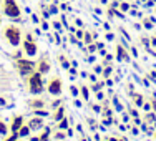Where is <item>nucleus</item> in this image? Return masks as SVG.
Wrapping results in <instances>:
<instances>
[{
  "label": "nucleus",
  "mask_w": 156,
  "mask_h": 141,
  "mask_svg": "<svg viewBox=\"0 0 156 141\" xmlns=\"http://www.w3.org/2000/svg\"><path fill=\"white\" fill-rule=\"evenodd\" d=\"M42 125H43V123H42V120H40V118H33L28 126H30V129H38Z\"/></svg>",
  "instance_id": "9"
},
{
  "label": "nucleus",
  "mask_w": 156,
  "mask_h": 141,
  "mask_svg": "<svg viewBox=\"0 0 156 141\" xmlns=\"http://www.w3.org/2000/svg\"><path fill=\"white\" fill-rule=\"evenodd\" d=\"M96 48H98V47H96V45H88V50H90V51H95Z\"/></svg>",
  "instance_id": "26"
},
{
  "label": "nucleus",
  "mask_w": 156,
  "mask_h": 141,
  "mask_svg": "<svg viewBox=\"0 0 156 141\" xmlns=\"http://www.w3.org/2000/svg\"><path fill=\"white\" fill-rule=\"evenodd\" d=\"M3 13H5L9 18H18L22 13L20 7H18V3L15 0H3Z\"/></svg>",
  "instance_id": "2"
},
{
  "label": "nucleus",
  "mask_w": 156,
  "mask_h": 141,
  "mask_svg": "<svg viewBox=\"0 0 156 141\" xmlns=\"http://www.w3.org/2000/svg\"><path fill=\"white\" fill-rule=\"evenodd\" d=\"M7 131H9V128H7V126L5 125H3L2 123V121H0V135H5V133Z\"/></svg>",
  "instance_id": "16"
},
{
  "label": "nucleus",
  "mask_w": 156,
  "mask_h": 141,
  "mask_svg": "<svg viewBox=\"0 0 156 141\" xmlns=\"http://www.w3.org/2000/svg\"><path fill=\"white\" fill-rule=\"evenodd\" d=\"M116 57H118V60H129L123 47H116Z\"/></svg>",
  "instance_id": "8"
},
{
  "label": "nucleus",
  "mask_w": 156,
  "mask_h": 141,
  "mask_svg": "<svg viewBox=\"0 0 156 141\" xmlns=\"http://www.w3.org/2000/svg\"><path fill=\"white\" fill-rule=\"evenodd\" d=\"M20 30L15 27V25H7L5 30H3V37H5V40L10 43V45L17 47L18 43H20Z\"/></svg>",
  "instance_id": "1"
},
{
  "label": "nucleus",
  "mask_w": 156,
  "mask_h": 141,
  "mask_svg": "<svg viewBox=\"0 0 156 141\" xmlns=\"http://www.w3.org/2000/svg\"><path fill=\"white\" fill-rule=\"evenodd\" d=\"M81 95H83L85 100H88V88L87 86H81Z\"/></svg>",
  "instance_id": "17"
},
{
  "label": "nucleus",
  "mask_w": 156,
  "mask_h": 141,
  "mask_svg": "<svg viewBox=\"0 0 156 141\" xmlns=\"http://www.w3.org/2000/svg\"><path fill=\"white\" fill-rule=\"evenodd\" d=\"M28 85H30V93L38 95L43 91V83H42V73L37 72L30 75V80H28Z\"/></svg>",
  "instance_id": "3"
},
{
  "label": "nucleus",
  "mask_w": 156,
  "mask_h": 141,
  "mask_svg": "<svg viewBox=\"0 0 156 141\" xmlns=\"http://www.w3.org/2000/svg\"><path fill=\"white\" fill-rule=\"evenodd\" d=\"M106 38H108V40H113V33H106Z\"/></svg>",
  "instance_id": "29"
},
{
  "label": "nucleus",
  "mask_w": 156,
  "mask_h": 141,
  "mask_svg": "<svg viewBox=\"0 0 156 141\" xmlns=\"http://www.w3.org/2000/svg\"><path fill=\"white\" fill-rule=\"evenodd\" d=\"M28 133H30V126H22L18 129V136H28Z\"/></svg>",
  "instance_id": "11"
},
{
  "label": "nucleus",
  "mask_w": 156,
  "mask_h": 141,
  "mask_svg": "<svg viewBox=\"0 0 156 141\" xmlns=\"http://www.w3.org/2000/svg\"><path fill=\"white\" fill-rule=\"evenodd\" d=\"M153 45H156V38H153Z\"/></svg>",
  "instance_id": "31"
},
{
  "label": "nucleus",
  "mask_w": 156,
  "mask_h": 141,
  "mask_svg": "<svg viewBox=\"0 0 156 141\" xmlns=\"http://www.w3.org/2000/svg\"><path fill=\"white\" fill-rule=\"evenodd\" d=\"M83 35H85V33L81 32V30H78V32H76V38H83Z\"/></svg>",
  "instance_id": "24"
},
{
  "label": "nucleus",
  "mask_w": 156,
  "mask_h": 141,
  "mask_svg": "<svg viewBox=\"0 0 156 141\" xmlns=\"http://www.w3.org/2000/svg\"><path fill=\"white\" fill-rule=\"evenodd\" d=\"M22 123H23V118L22 116H17L12 123V133H18V129L22 128Z\"/></svg>",
  "instance_id": "7"
},
{
  "label": "nucleus",
  "mask_w": 156,
  "mask_h": 141,
  "mask_svg": "<svg viewBox=\"0 0 156 141\" xmlns=\"http://www.w3.org/2000/svg\"><path fill=\"white\" fill-rule=\"evenodd\" d=\"M75 23H76V27H81V25H83V22H81L80 18H76V22H75Z\"/></svg>",
  "instance_id": "27"
},
{
  "label": "nucleus",
  "mask_w": 156,
  "mask_h": 141,
  "mask_svg": "<svg viewBox=\"0 0 156 141\" xmlns=\"http://www.w3.org/2000/svg\"><path fill=\"white\" fill-rule=\"evenodd\" d=\"M63 113H65V108H63V106H60V108H58V111H57V115H55V120H62L63 118Z\"/></svg>",
  "instance_id": "12"
},
{
  "label": "nucleus",
  "mask_w": 156,
  "mask_h": 141,
  "mask_svg": "<svg viewBox=\"0 0 156 141\" xmlns=\"http://www.w3.org/2000/svg\"><path fill=\"white\" fill-rule=\"evenodd\" d=\"M120 10H121V12H128V10H129V3H126V2L120 3Z\"/></svg>",
  "instance_id": "14"
},
{
  "label": "nucleus",
  "mask_w": 156,
  "mask_h": 141,
  "mask_svg": "<svg viewBox=\"0 0 156 141\" xmlns=\"http://www.w3.org/2000/svg\"><path fill=\"white\" fill-rule=\"evenodd\" d=\"M48 70H50V66H48L47 60H42V62L38 63V72H40V73H47Z\"/></svg>",
  "instance_id": "10"
},
{
  "label": "nucleus",
  "mask_w": 156,
  "mask_h": 141,
  "mask_svg": "<svg viewBox=\"0 0 156 141\" xmlns=\"http://www.w3.org/2000/svg\"><path fill=\"white\" fill-rule=\"evenodd\" d=\"M32 20L35 22V23H38V22H40V20H38V17H37V15H32Z\"/></svg>",
  "instance_id": "28"
},
{
  "label": "nucleus",
  "mask_w": 156,
  "mask_h": 141,
  "mask_svg": "<svg viewBox=\"0 0 156 141\" xmlns=\"http://www.w3.org/2000/svg\"><path fill=\"white\" fill-rule=\"evenodd\" d=\"M58 128H60V129H66V128H68V121H66V120H62V123H60V126H58Z\"/></svg>",
  "instance_id": "18"
},
{
  "label": "nucleus",
  "mask_w": 156,
  "mask_h": 141,
  "mask_svg": "<svg viewBox=\"0 0 156 141\" xmlns=\"http://www.w3.org/2000/svg\"><path fill=\"white\" fill-rule=\"evenodd\" d=\"M136 105H138V106H141V105H143V98H141L140 95L136 96Z\"/></svg>",
  "instance_id": "23"
},
{
  "label": "nucleus",
  "mask_w": 156,
  "mask_h": 141,
  "mask_svg": "<svg viewBox=\"0 0 156 141\" xmlns=\"http://www.w3.org/2000/svg\"><path fill=\"white\" fill-rule=\"evenodd\" d=\"M48 12H50V13H57L58 12L57 5H50V7H48Z\"/></svg>",
  "instance_id": "19"
},
{
  "label": "nucleus",
  "mask_w": 156,
  "mask_h": 141,
  "mask_svg": "<svg viewBox=\"0 0 156 141\" xmlns=\"http://www.w3.org/2000/svg\"><path fill=\"white\" fill-rule=\"evenodd\" d=\"M48 91H50L51 95H60L62 93V81H60V78L50 80V83H48Z\"/></svg>",
  "instance_id": "5"
},
{
  "label": "nucleus",
  "mask_w": 156,
  "mask_h": 141,
  "mask_svg": "<svg viewBox=\"0 0 156 141\" xmlns=\"http://www.w3.org/2000/svg\"><path fill=\"white\" fill-rule=\"evenodd\" d=\"M17 66H18V72H20V75H28V73L33 72V68H35V63L32 60H18L17 62Z\"/></svg>",
  "instance_id": "4"
},
{
  "label": "nucleus",
  "mask_w": 156,
  "mask_h": 141,
  "mask_svg": "<svg viewBox=\"0 0 156 141\" xmlns=\"http://www.w3.org/2000/svg\"><path fill=\"white\" fill-rule=\"evenodd\" d=\"M141 2H146V0H141Z\"/></svg>",
  "instance_id": "32"
},
{
  "label": "nucleus",
  "mask_w": 156,
  "mask_h": 141,
  "mask_svg": "<svg viewBox=\"0 0 156 141\" xmlns=\"http://www.w3.org/2000/svg\"><path fill=\"white\" fill-rule=\"evenodd\" d=\"M143 25H144L146 28H151V27H153V23H151L150 20H144V22H143Z\"/></svg>",
  "instance_id": "22"
},
{
  "label": "nucleus",
  "mask_w": 156,
  "mask_h": 141,
  "mask_svg": "<svg viewBox=\"0 0 156 141\" xmlns=\"http://www.w3.org/2000/svg\"><path fill=\"white\" fill-rule=\"evenodd\" d=\"M154 2H156V0H154Z\"/></svg>",
  "instance_id": "34"
},
{
  "label": "nucleus",
  "mask_w": 156,
  "mask_h": 141,
  "mask_svg": "<svg viewBox=\"0 0 156 141\" xmlns=\"http://www.w3.org/2000/svg\"><path fill=\"white\" fill-rule=\"evenodd\" d=\"M23 50L27 55H30V57H33V55L37 53V45L32 42V40H25L23 42Z\"/></svg>",
  "instance_id": "6"
},
{
  "label": "nucleus",
  "mask_w": 156,
  "mask_h": 141,
  "mask_svg": "<svg viewBox=\"0 0 156 141\" xmlns=\"http://www.w3.org/2000/svg\"><path fill=\"white\" fill-rule=\"evenodd\" d=\"M70 88H72V95H78V90H76V86H70Z\"/></svg>",
  "instance_id": "25"
},
{
  "label": "nucleus",
  "mask_w": 156,
  "mask_h": 141,
  "mask_svg": "<svg viewBox=\"0 0 156 141\" xmlns=\"http://www.w3.org/2000/svg\"><path fill=\"white\" fill-rule=\"evenodd\" d=\"M81 141H87V139H81Z\"/></svg>",
  "instance_id": "33"
},
{
  "label": "nucleus",
  "mask_w": 156,
  "mask_h": 141,
  "mask_svg": "<svg viewBox=\"0 0 156 141\" xmlns=\"http://www.w3.org/2000/svg\"><path fill=\"white\" fill-rule=\"evenodd\" d=\"M17 138H18V133H13V135L10 136V138H7L5 141H17Z\"/></svg>",
  "instance_id": "20"
},
{
  "label": "nucleus",
  "mask_w": 156,
  "mask_h": 141,
  "mask_svg": "<svg viewBox=\"0 0 156 141\" xmlns=\"http://www.w3.org/2000/svg\"><path fill=\"white\" fill-rule=\"evenodd\" d=\"M30 105H32V106H38V108H42L45 103H43L42 100H33V101H30Z\"/></svg>",
  "instance_id": "13"
},
{
  "label": "nucleus",
  "mask_w": 156,
  "mask_h": 141,
  "mask_svg": "<svg viewBox=\"0 0 156 141\" xmlns=\"http://www.w3.org/2000/svg\"><path fill=\"white\" fill-rule=\"evenodd\" d=\"M83 38H85V43H88V45H90V43H91V33H85V35H83Z\"/></svg>",
  "instance_id": "15"
},
{
  "label": "nucleus",
  "mask_w": 156,
  "mask_h": 141,
  "mask_svg": "<svg viewBox=\"0 0 156 141\" xmlns=\"http://www.w3.org/2000/svg\"><path fill=\"white\" fill-rule=\"evenodd\" d=\"M42 27H43V30H47V28H48V23H47V22H43Z\"/></svg>",
  "instance_id": "30"
},
{
  "label": "nucleus",
  "mask_w": 156,
  "mask_h": 141,
  "mask_svg": "<svg viewBox=\"0 0 156 141\" xmlns=\"http://www.w3.org/2000/svg\"><path fill=\"white\" fill-rule=\"evenodd\" d=\"M35 115H38V116H48V113H47V111H38V110L35 111Z\"/></svg>",
  "instance_id": "21"
}]
</instances>
